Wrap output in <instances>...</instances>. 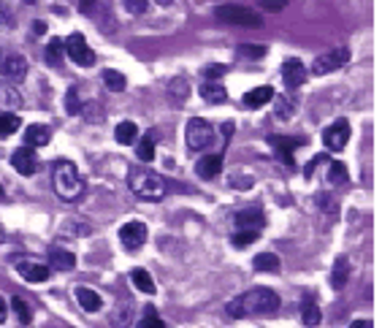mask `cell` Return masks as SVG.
<instances>
[{
    "label": "cell",
    "instance_id": "obj_22",
    "mask_svg": "<svg viewBox=\"0 0 382 328\" xmlns=\"http://www.w3.org/2000/svg\"><path fill=\"white\" fill-rule=\"evenodd\" d=\"M350 272H352V266H350V261L341 255V258H337V263H334V272H331V285L337 287V290H341L347 282H350Z\"/></svg>",
    "mask_w": 382,
    "mask_h": 328
},
{
    "label": "cell",
    "instance_id": "obj_39",
    "mask_svg": "<svg viewBox=\"0 0 382 328\" xmlns=\"http://www.w3.org/2000/svg\"><path fill=\"white\" fill-rule=\"evenodd\" d=\"M136 328H166V323H163V320L155 315V309H147V315H144V318L136 323Z\"/></svg>",
    "mask_w": 382,
    "mask_h": 328
},
{
    "label": "cell",
    "instance_id": "obj_46",
    "mask_svg": "<svg viewBox=\"0 0 382 328\" xmlns=\"http://www.w3.org/2000/svg\"><path fill=\"white\" fill-rule=\"evenodd\" d=\"M95 3H98V0H79V11H82V14H87V17H89V14H92V11H95Z\"/></svg>",
    "mask_w": 382,
    "mask_h": 328
},
{
    "label": "cell",
    "instance_id": "obj_8",
    "mask_svg": "<svg viewBox=\"0 0 382 328\" xmlns=\"http://www.w3.org/2000/svg\"><path fill=\"white\" fill-rule=\"evenodd\" d=\"M347 141H350V122H347V120H337V122H331V125L323 131V144H326V149H331V152L344 149Z\"/></svg>",
    "mask_w": 382,
    "mask_h": 328
},
{
    "label": "cell",
    "instance_id": "obj_18",
    "mask_svg": "<svg viewBox=\"0 0 382 328\" xmlns=\"http://www.w3.org/2000/svg\"><path fill=\"white\" fill-rule=\"evenodd\" d=\"M49 261H52V266L60 269V272L76 269V255L68 252V250H63V247H52V250H49Z\"/></svg>",
    "mask_w": 382,
    "mask_h": 328
},
{
    "label": "cell",
    "instance_id": "obj_38",
    "mask_svg": "<svg viewBox=\"0 0 382 328\" xmlns=\"http://www.w3.org/2000/svg\"><path fill=\"white\" fill-rule=\"evenodd\" d=\"M255 241H257V231H236L233 234V247H239V250L250 247Z\"/></svg>",
    "mask_w": 382,
    "mask_h": 328
},
{
    "label": "cell",
    "instance_id": "obj_3",
    "mask_svg": "<svg viewBox=\"0 0 382 328\" xmlns=\"http://www.w3.org/2000/svg\"><path fill=\"white\" fill-rule=\"evenodd\" d=\"M127 188L136 193V198L149 201V204L163 201L166 193H169L166 179H163L158 171H152V168H141V166H130V171H127Z\"/></svg>",
    "mask_w": 382,
    "mask_h": 328
},
{
    "label": "cell",
    "instance_id": "obj_43",
    "mask_svg": "<svg viewBox=\"0 0 382 328\" xmlns=\"http://www.w3.org/2000/svg\"><path fill=\"white\" fill-rule=\"evenodd\" d=\"M123 6H125V11H130V14H144L147 11V6H149V0H123Z\"/></svg>",
    "mask_w": 382,
    "mask_h": 328
},
{
    "label": "cell",
    "instance_id": "obj_13",
    "mask_svg": "<svg viewBox=\"0 0 382 328\" xmlns=\"http://www.w3.org/2000/svg\"><path fill=\"white\" fill-rule=\"evenodd\" d=\"M17 274H19L25 282L39 285V282L49 280V266H43V263H33V261H17Z\"/></svg>",
    "mask_w": 382,
    "mask_h": 328
},
{
    "label": "cell",
    "instance_id": "obj_20",
    "mask_svg": "<svg viewBox=\"0 0 382 328\" xmlns=\"http://www.w3.org/2000/svg\"><path fill=\"white\" fill-rule=\"evenodd\" d=\"M52 139V131H49V125H30L28 131H25V144L28 146H46Z\"/></svg>",
    "mask_w": 382,
    "mask_h": 328
},
{
    "label": "cell",
    "instance_id": "obj_19",
    "mask_svg": "<svg viewBox=\"0 0 382 328\" xmlns=\"http://www.w3.org/2000/svg\"><path fill=\"white\" fill-rule=\"evenodd\" d=\"M271 98H274V87L263 85V87H255V90H250V93L244 95V106H247V109H260V106H266Z\"/></svg>",
    "mask_w": 382,
    "mask_h": 328
},
{
    "label": "cell",
    "instance_id": "obj_27",
    "mask_svg": "<svg viewBox=\"0 0 382 328\" xmlns=\"http://www.w3.org/2000/svg\"><path fill=\"white\" fill-rule=\"evenodd\" d=\"M255 272H279V258L274 255V252H260V255H255L253 261Z\"/></svg>",
    "mask_w": 382,
    "mask_h": 328
},
{
    "label": "cell",
    "instance_id": "obj_24",
    "mask_svg": "<svg viewBox=\"0 0 382 328\" xmlns=\"http://www.w3.org/2000/svg\"><path fill=\"white\" fill-rule=\"evenodd\" d=\"M130 282L141 290V293H147V296H152L158 287H155V280H152V274L147 272V269H133L130 272Z\"/></svg>",
    "mask_w": 382,
    "mask_h": 328
},
{
    "label": "cell",
    "instance_id": "obj_55",
    "mask_svg": "<svg viewBox=\"0 0 382 328\" xmlns=\"http://www.w3.org/2000/svg\"><path fill=\"white\" fill-rule=\"evenodd\" d=\"M22 328H28V326H22Z\"/></svg>",
    "mask_w": 382,
    "mask_h": 328
},
{
    "label": "cell",
    "instance_id": "obj_21",
    "mask_svg": "<svg viewBox=\"0 0 382 328\" xmlns=\"http://www.w3.org/2000/svg\"><path fill=\"white\" fill-rule=\"evenodd\" d=\"M76 301L82 304L85 312H98L103 307V298L95 290H89V287H76Z\"/></svg>",
    "mask_w": 382,
    "mask_h": 328
},
{
    "label": "cell",
    "instance_id": "obj_51",
    "mask_svg": "<svg viewBox=\"0 0 382 328\" xmlns=\"http://www.w3.org/2000/svg\"><path fill=\"white\" fill-rule=\"evenodd\" d=\"M158 3H160V6H171V0H158Z\"/></svg>",
    "mask_w": 382,
    "mask_h": 328
},
{
    "label": "cell",
    "instance_id": "obj_17",
    "mask_svg": "<svg viewBox=\"0 0 382 328\" xmlns=\"http://www.w3.org/2000/svg\"><path fill=\"white\" fill-rule=\"evenodd\" d=\"M166 95H169V100L173 106H184V100L190 98V85H187V79H184V76L171 79V85L166 87Z\"/></svg>",
    "mask_w": 382,
    "mask_h": 328
},
{
    "label": "cell",
    "instance_id": "obj_7",
    "mask_svg": "<svg viewBox=\"0 0 382 328\" xmlns=\"http://www.w3.org/2000/svg\"><path fill=\"white\" fill-rule=\"evenodd\" d=\"M347 60H350V52H347V49H331V52L320 54V57L312 63V74H315V76L334 74V71H337V68H341Z\"/></svg>",
    "mask_w": 382,
    "mask_h": 328
},
{
    "label": "cell",
    "instance_id": "obj_35",
    "mask_svg": "<svg viewBox=\"0 0 382 328\" xmlns=\"http://www.w3.org/2000/svg\"><path fill=\"white\" fill-rule=\"evenodd\" d=\"M130 312H133L130 301L123 304V312H120V309H114V315H112V328H127L130 326Z\"/></svg>",
    "mask_w": 382,
    "mask_h": 328
},
{
    "label": "cell",
    "instance_id": "obj_47",
    "mask_svg": "<svg viewBox=\"0 0 382 328\" xmlns=\"http://www.w3.org/2000/svg\"><path fill=\"white\" fill-rule=\"evenodd\" d=\"M233 128H236L233 122H225V125H222V139H225V141L231 139V136H233Z\"/></svg>",
    "mask_w": 382,
    "mask_h": 328
},
{
    "label": "cell",
    "instance_id": "obj_52",
    "mask_svg": "<svg viewBox=\"0 0 382 328\" xmlns=\"http://www.w3.org/2000/svg\"><path fill=\"white\" fill-rule=\"evenodd\" d=\"M3 195H6V193H3V185H0V201H3Z\"/></svg>",
    "mask_w": 382,
    "mask_h": 328
},
{
    "label": "cell",
    "instance_id": "obj_29",
    "mask_svg": "<svg viewBox=\"0 0 382 328\" xmlns=\"http://www.w3.org/2000/svg\"><path fill=\"white\" fill-rule=\"evenodd\" d=\"M114 139H117V144H136V139H138V128H136V122H130V120L120 122L117 131H114Z\"/></svg>",
    "mask_w": 382,
    "mask_h": 328
},
{
    "label": "cell",
    "instance_id": "obj_42",
    "mask_svg": "<svg viewBox=\"0 0 382 328\" xmlns=\"http://www.w3.org/2000/svg\"><path fill=\"white\" fill-rule=\"evenodd\" d=\"M225 71H228V65H217V63H214L209 68H204V79H206V82H217L220 76H225Z\"/></svg>",
    "mask_w": 382,
    "mask_h": 328
},
{
    "label": "cell",
    "instance_id": "obj_15",
    "mask_svg": "<svg viewBox=\"0 0 382 328\" xmlns=\"http://www.w3.org/2000/svg\"><path fill=\"white\" fill-rule=\"evenodd\" d=\"M233 223H236V231H257L263 223H266V217H263V212L260 209H242L236 217H233Z\"/></svg>",
    "mask_w": 382,
    "mask_h": 328
},
{
    "label": "cell",
    "instance_id": "obj_33",
    "mask_svg": "<svg viewBox=\"0 0 382 328\" xmlns=\"http://www.w3.org/2000/svg\"><path fill=\"white\" fill-rule=\"evenodd\" d=\"M11 309L17 312V318H19V323H22V326H30V320H33V312H30V307L25 304V298L14 296V298H11Z\"/></svg>",
    "mask_w": 382,
    "mask_h": 328
},
{
    "label": "cell",
    "instance_id": "obj_4",
    "mask_svg": "<svg viewBox=\"0 0 382 328\" xmlns=\"http://www.w3.org/2000/svg\"><path fill=\"white\" fill-rule=\"evenodd\" d=\"M214 17H217L220 22H225V25L263 28L260 14H255L253 8H247V6H233V3H228V6H217V8H214Z\"/></svg>",
    "mask_w": 382,
    "mask_h": 328
},
{
    "label": "cell",
    "instance_id": "obj_44",
    "mask_svg": "<svg viewBox=\"0 0 382 328\" xmlns=\"http://www.w3.org/2000/svg\"><path fill=\"white\" fill-rule=\"evenodd\" d=\"M266 54V49L263 47H242L239 49V57H250V60H257V57H263Z\"/></svg>",
    "mask_w": 382,
    "mask_h": 328
},
{
    "label": "cell",
    "instance_id": "obj_10",
    "mask_svg": "<svg viewBox=\"0 0 382 328\" xmlns=\"http://www.w3.org/2000/svg\"><path fill=\"white\" fill-rule=\"evenodd\" d=\"M0 74H3L6 82L17 85V82H22L28 76V60L22 54H8V57L0 60Z\"/></svg>",
    "mask_w": 382,
    "mask_h": 328
},
{
    "label": "cell",
    "instance_id": "obj_14",
    "mask_svg": "<svg viewBox=\"0 0 382 328\" xmlns=\"http://www.w3.org/2000/svg\"><path fill=\"white\" fill-rule=\"evenodd\" d=\"M195 174H198L201 179H217V177L222 174V155L214 152V155L201 157V160L195 163Z\"/></svg>",
    "mask_w": 382,
    "mask_h": 328
},
{
    "label": "cell",
    "instance_id": "obj_50",
    "mask_svg": "<svg viewBox=\"0 0 382 328\" xmlns=\"http://www.w3.org/2000/svg\"><path fill=\"white\" fill-rule=\"evenodd\" d=\"M33 30H36V33H43V30H46V25H43V22H36V28H33Z\"/></svg>",
    "mask_w": 382,
    "mask_h": 328
},
{
    "label": "cell",
    "instance_id": "obj_12",
    "mask_svg": "<svg viewBox=\"0 0 382 328\" xmlns=\"http://www.w3.org/2000/svg\"><path fill=\"white\" fill-rule=\"evenodd\" d=\"M268 141L274 144L279 160L288 163V166L296 163V149L298 146H304V139H290V136H268Z\"/></svg>",
    "mask_w": 382,
    "mask_h": 328
},
{
    "label": "cell",
    "instance_id": "obj_25",
    "mask_svg": "<svg viewBox=\"0 0 382 328\" xmlns=\"http://www.w3.org/2000/svg\"><path fill=\"white\" fill-rule=\"evenodd\" d=\"M201 98H204L206 103H225V100H228V90H225L220 82H204Z\"/></svg>",
    "mask_w": 382,
    "mask_h": 328
},
{
    "label": "cell",
    "instance_id": "obj_31",
    "mask_svg": "<svg viewBox=\"0 0 382 328\" xmlns=\"http://www.w3.org/2000/svg\"><path fill=\"white\" fill-rule=\"evenodd\" d=\"M103 85H106L112 93H123L127 82H125V76H123L120 71H112V68H106V71H103Z\"/></svg>",
    "mask_w": 382,
    "mask_h": 328
},
{
    "label": "cell",
    "instance_id": "obj_26",
    "mask_svg": "<svg viewBox=\"0 0 382 328\" xmlns=\"http://www.w3.org/2000/svg\"><path fill=\"white\" fill-rule=\"evenodd\" d=\"M22 106V95L8 85H0V111H14Z\"/></svg>",
    "mask_w": 382,
    "mask_h": 328
},
{
    "label": "cell",
    "instance_id": "obj_5",
    "mask_svg": "<svg viewBox=\"0 0 382 328\" xmlns=\"http://www.w3.org/2000/svg\"><path fill=\"white\" fill-rule=\"evenodd\" d=\"M212 139H214V131L206 120L193 117V120L187 122V128H184V141H187V146H190L193 152L206 149V146L212 144Z\"/></svg>",
    "mask_w": 382,
    "mask_h": 328
},
{
    "label": "cell",
    "instance_id": "obj_34",
    "mask_svg": "<svg viewBox=\"0 0 382 328\" xmlns=\"http://www.w3.org/2000/svg\"><path fill=\"white\" fill-rule=\"evenodd\" d=\"M65 111H68V114H79V111H82V98H79V87H76V85L68 87V95H65Z\"/></svg>",
    "mask_w": 382,
    "mask_h": 328
},
{
    "label": "cell",
    "instance_id": "obj_48",
    "mask_svg": "<svg viewBox=\"0 0 382 328\" xmlns=\"http://www.w3.org/2000/svg\"><path fill=\"white\" fill-rule=\"evenodd\" d=\"M350 328H374V323L372 320H352Z\"/></svg>",
    "mask_w": 382,
    "mask_h": 328
},
{
    "label": "cell",
    "instance_id": "obj_16",
    "mask_svg": "<svg viewBox=\"0 0 382 328\" xmlns=\"http://www.w3.org/2000/svg\"><path fill=\"white\" fill-rule=\"evenodd\" d=\"M282 82H285V87H301L306 82V68L301 60H288L282 65Z\"/></svg>",
    "mask_w": 382,
    "mask_h": 328
},
{
    "label": "cell",
    "instance_id": "obj_40",
    "mask_svg": "<svg viewBox=\"0 0 382 328\" xmlns=\"http://www.w3.org/2000/svg\"><path fill=\"white\" fill-rule=\"evenodd\" d=\"M14 11L0 0V30H14Z\"/></svg>",
    "mask_w": 382,
    "mask_h": 328
},
{
    "label": "cell",
    "instance_id": "obj_1",
    "mask_svg": "<svg viewBox=\"0 0 382 328\" xmlns=\"http://www.w3.org/2000/svg\"><path fill=\"white\" fill-rule=\"evenodd\" d=\"M277 309H279V296L271 287H250L247 293H242L228 304L231 318H263V315H274Z\"/></svg>",
    "mask_w": 382,
    "mask_h": 328
},
{
    "label": "cell",
    "instance_id": "obj_49",
    "mask_svg": "<svg viewBox=\"0 0 382 328\" xmlns=\"http://www.w3.org/2000/svg\"><path fill=\"white\" fill-rule=\"evenodd\" d=\"M6 315H8V304L0 298V323H6Z\"/></svg>",
    "mask_w": 382,
    "mask_h": 328
},
{
    "label": "cell",
    "instance_id": "obj_9",
    "mask_svg": "<svg viewBox=\"0 0 382 328\" xmlns=\"http://www.w3.org/2000/svg\"><path fill=\"white\" fill-rule=\"evenodd\" d=\"M11 166H14L17 174H22V177H33L36 168H39V157H36L33 146L25 144V146L14 149V152H11Z\"/></svg>",
    "mask_w": 382,
    "mask_h": 328
},
{
    "label": "cell",
    "instance_id": "obj_37",
    "mask_svg": "<svg viewBox=\"0 0 382 328\" xmlns=\"http://www.w3.org/2000/svg\"><path fill=\"white\" fill-rule=\"evenodd\" d=\"M136 155H138V160H141V163H152V157H155V144H152L149 136H147V139H141L138 149H136Z\"/></svg>",
    "mask_w": 382,
    "mask_h": 328
},
{
    "label": "cell",
    "instance_id": "obj_45",
    "mask_svg": "<svg viewBox=\"0 0 382 328\" xmlns=\"http://www.w3.org/2000/svg\"><path fill=\"white\" fill-rule=\"evenodd\" d=\"M260 6L268 8V11H282L288 6V0H260Z\"/></svg>",
    "mask_w": 382,
    "mask_h": 328
},
{
    "label": "cell",
    "instance_id": "obj_30",
    "mask_svg": "<svg viewBox=\"0 0 382 328\" xmlns=\"http://www.w3.org/2000/svg\"><path fill=\"white\" fill-rule=\"evenodd\" d=\"M301 320H304V326H309V328L320 326V320H323V312H320V307H317L315 301H304Z\"/></svg>",
    "mask_w": 382,
    "mask_h": 328
},
{
    "label": "cell",
    "instance_id": "obj_53",
    "mask_svg": "<svg viewBox=\"0 0 382 328\" xmlns=\"http://www.w3.org/2000/svg\"><path fill=\"white\" fill-rule=\"evenodd\" d=\"M22 3H36V0H22Z\"/></svg>",
    "mask_w": 382,
    "mask_h": 328
},
{
    "label": "cell",
    "instance_id": "obj_41",
    "mask_svg": "<svg viewBox=\"0 0 382 328\" xmlns=\"http://www.w3.org/2000/svg\"><path fill=\"white\" fill-rule=\"evenodd\" d=\"M296 109H290V100L288 98H277V117L279 120H290Z\"/></svg>",
    "mask_w": 382,
    "mask_h": 328
},
{
    "label": "cell",
    "instance_id": "obj_11",
    "mask_svg": "<svg viewBox=\"0 0 382 328\" xmlns=\"http://www.w3.org/2000/svg\"><path fill=\"white\" fill-rule=\"evenodd\" d=\"M120 241H123V247L130 250V252H133V250H141L144 241H147V226L138 223V220L125 223V226L120 228Z\"/></svg>",
    "mask_w": 382,
    "mask_h": 328
},
{
    "label": "cell",
    "instance_id": "obj_32",
    "mask_svg": "<svg viewBox=\"0 0 382 328\" xmlns=\"http://www.w3.org/2000/svg\"><path fill=\"white\" fill-rule=\"evenodd\" d=\"M326 182H328V185H344V182H347V166H344L341 160H331Z\"/></svg>",
    "mask_w": 382,
    "mask_h": 328
},
{
    "label": "cell",
    "instance_id": "obj_6",
    "mask_svg": "<svg viewBox=\"0 0 382 328\" xmlns=\"http://www.w3.org/2000/svg\"><path fill=\"white\" fill-rule=\"evenodd\" d=\"M65 54H68L76 65H82V68L95 65V52L87 47V39L82 33H71V36L65 39Z\"/></svg>",
    "mask_w": 382,
    "mask_h": 328
},
{
    "label": "cell",
    "instance_id": "obj_54",
    "mask_svg": "<svg viewBox=\"0 0 382 328\" xmlns=\"http://www.w3.org/2000/svg\"><path fill=\"white\" fill-rule=\"evenodd\" d=\"M0 241H3V228H0Z\"/></svg>",
    "mask_w": 382,
    "mask_h": 328
},
{
    "label": "cell",
    "instance_id": "obj_2",
    "mask_svg": "<svg viewBox=\"0 0 382 328\" xmlns=\"http://www.w3.org/2000/svg\"><path fill=\"white\" fill-rule=\"evenodd\" d=\"M52 185H54L57 198L65 204H76L85 195V177L79 174L76 163H71V160H57L52 166Z\"/></svg>",
    "mask_w": 382,
    "mask_h": 328
},
{
    "label": "cell",
    "instance_id": "obj_23",
    "mask_svg": "<svg viewBox=\"0 0 382 328\" xmlns=\"http://www.w3.org/2000/svg\"><path fill=\"white\" fill-rule=\"evenodd\" d=\"M19 128H22V120L17 111H0V139L14 136Z\"/></svg>",
    "mask_w": 382,
    "mask_h": 328
},
{
    "label": "cell",
    "instance_id": "obj_36",
    "mask_svg": "<svg viewBox=\"0 0 382 328\" xmlns=\"http://www.w3.org/2000/svg\"><path fill=\"white\" fill-rule=\"evenodd\" d=\"M79 114H85L89 122H103V117H106L103 106H100V103H95V100H89L87 106H82V111H79Z\"/></svg>",
    "mask_w": 382,
    "mask_h": 328
},
{
    "label": "cell",
    "instance_id": "obj_28",
    "mask_svg": "<svg viewBox=\"0 0 382 328\" xmlns=\"http://www.w3.org/2000/svg\"><path fill=\"white\" fill-rule=\"evenodd\" d=\"M43 57H46V63H49V65H60V63H63V57H65V41L52 39V41L46 44Z\"/></svg>",
    "mask_w": 382,
    "mask_h": 328
}]
</instances>
